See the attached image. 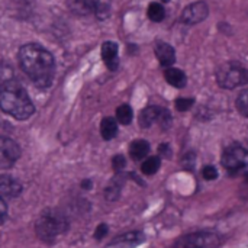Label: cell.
<instances>
[{"instance_id": "cell-11", "label": "cell", "mask_w": 248, "mask_h": 248, "mask_svg": "<svg viewBox=\"0 0 248 248\" xmlns=\"http://www.w3.org/2000/svg\"><path fill=\"white\" fill-rule=\"evenodd\" d=\"M155 55L160 61V64L163 67H170L174 61H176V54H174V49L170 44L167 42H163V41H157L155 42Z\"/></svg>"}, {"instance_id": "cell-2", "label": "cell", "mask_w": 248, "mask_h": 248, "mask_svg": "<svg viewBox=\"0 0 248 248\" xmlns=\"http://www.w3.org/2000/svg\"><path fill=\"white\" fill-rule=\"evenodd\" d=\"M0 109L15 119H28L35 108L26 90L15 80L0 83Z\"/></svg>"}, {"instance_id": "cell-7", "label": "cell", "mask_w": 248, "mask_h": 248, "mask_svg": "<svg viewBox=\"0 0 248 248\" xmlns=\"http://www.w3.org/2000/svg\"><path fill=\"white\" fill-rule=\"evenodd\" d=\"M19 157H20L19 145L7 137H0V169L12 167L19 160Z\"/></svg>"}, {"instance_id": "cell-27", "label": "cell", "mask_w": 248, "mask_h": 248, "mask_svg": "<svg viewBox=\"0 0 248 248\" xmlns=\"http://www.w3.org/2000/svg\"><path fill=\"white\" fill-rule=\"evenodd\" d=\"M108 225H105V224H100L99 227H97V230H96V232H94V237L97 238V240H102L106 234H108Z\"/></svg>"}, {"instance_id": "cell-30", "label": "cell", "mask_w": 248, "mask_h": 248, "mask_svg": "<svg viewBox=\"0 0 248 248\" xmlns=\"http://www.w3.org/2000/svg\"><path fill=\"white\" fill-rule=\"evenodd\" d=\"M161 1H170V0H161Z\"/></svg>"}, {"instance_id": "cell-21", "label": "cell", "mask_w": 248, "mask_h": 248, "mask_svg": "<svg viewBox=\"0 0 248 248\" xmlns=\"http://www.w3.org/2000/svg\"><path fill=\"white\" fill-rule=\"evenodd\" d=\"M237 108H238V110L248 118V90L246 92H243L240 96H238V99H237Z\"/></svg>"}, {"instance_id": "cell-15", "label": "cell", "mask_w": 248, "mask_h": 248, "mask_svg": "<svg viewBox=\"0 0 248 248\" xmlns=\"http://www.w3.org/2000/svg\"><path fill=\"white\" fill-rule=\"evenodd\" d=\"M158 115H160V108H157V106L145 108L140 115V125L142 128H150L153 124H155L158 121Z\"/></svg>"}, {"instance_id": "cell-10", "label": "cell", "mask_w": 248, "mask_h": 248, "mask_svg": "<svg viewBox=\"0 0 248 248\" xmlns=\"http://www.w3.org/2000/svg\"><path fill=\"white\" fill-rule=\"evenodd\" d=\"M22 193V185L12 176H0V195L4 198H16Z\"/></svg>"}, {"instance_id": "cell-28", "label": "cell", "mask_w": 248, "mask_h": 248, "mask_svg": "<svg viewBox=\"0 0 248 248\" xmlns=\"http://www.w3.org/2000/svg\"><path fill=\"white\" fill-rule=\"evenodd\" d=\"M6 217H7V205H6V202L0 198V225L6 221Z\"/></svg>"}, {"instance_id": "cell-14", "label": "cell", "mask_w": 248, "mask_h": 248, "mask_svg": "<svg viewBox=\"0 0 248 248\" xmlns=\"http://www.w3.org/2000/svg\"><path fill=\"white\" fill-rule=\"evenodd\" d=\"M144 240H145L144 234H141V232H129V234L121 235V237L116 238L112 244H113V246H119V247L131 248L138 246V244H141Z\"/></svg>"}, {"instance_id": "cell-20", "label": "cell", "mask_w": 248, "mask_h": 248, "mask_svg": "<svg viewBox=\"0 0 248 248\" xmlns=\"http://www.w3.org/2000/svg\"><path fill=\"white\" fill-rule=\"evenodd\" d=\"M148 17L154 22H161L164 17H166V10L164 7L157 3V1H153L150 6H148Z\"/></svg>"}, {"instance_id": "cell-25", "label": "cell", "mask_w": 248, "mask_h": 248, "mask_svg": "<svg viewBox=\"0 0 248 248\" xmlns=\"http://www.w3.org/2000/svg\"><path fill=\"white\" fill-rule=\"evenodd\" d=\"M202 174L206 180H215L218 177V170L214 166H206V167H203Z\"/></svg>"}, {"instance_id": "cell-8", "label": "cell", "mask_w": 248, "mask_h": 248, "mask_svg": "<svg viewBox=\"0 0 248 248\" xmlns=\"http://www.w3.org/2000/svg\"><path fill=\"white\" fill-rule=\"evenodd\" d=\"M208 13H209V9L205 1H195L183 10L182 20L186 25H196L205 20L208 17Z\"/></svg>"}, {"instance_id": "cell-22", "label": "cell", "mask_w": 248, "mask_h": 248, "mask_svg": "<svg viewBox=\"0 0 248 248\" xmlns=\"http://www.w3.org/2000/svg\"><path fill=\"white\" fill-rule=\"evenodd\" d=\"M13 80V71H12V67L6 62H1L0 64V83H4V81H10Z\"/></svg>"}, {"instance_id": "cell-5", "label": "cell", "mask_w": 248, "mask_h": 248, "mask_svg": "<svg viewBox=\"0 0 248 248\" xmlns=\"http://www.w3.org/2000/svg\"><path fill=\"white\" fill-rule=\"evenodd\" d=\"M222 164L230 171H238L248 164V147L243 144H232L227 147L222 155Z\"/></svg>"}, {"instance_id": "cell-4", "label": "cell", "mask_w": 248, "mask_h": 248, "mask_svg": "<svg viewBox=\"0 0 248 248\" xmlns=\"http://www.w3.org/2000/svg\"><path fill=\"white\" fill-rule=\"evenodd\" d=\"M219 244V237L212 232H195L179 238L173 248H217Z\"/></svg>"}, {"instance_id": "cell-29", "label": "cell", "mask_w": 248, "mask_h": 248, "mask_svg": "<svg viewBox=\"0 0 248 248\" xmlns=\"http://www.w3.org/2000/svg\"><path fill=\"white\" fill-rule=\"evenodd\" d=\"M160 155H164V157L170 155V147L167 144H161L160 145Z\"/></svg>"}, {"instance_id": "cell-13", "label": "cell", "mask_w": 248, "mask_h": 248, "mask_svg": "<svg viewBox=\"0 0 248 248\" xmlns=\"http://www.w3.org/2000/svg\"><path fill=\"white\" fill-rule=\"evenodd\" d=\"M164 77H166V81L169 84H171L173 87H177V89H182L186 86L187 80H186V74L179 70V68H173V67H169L164 73Z\"/></svg>"}, {"instance_id": "cell-3", "label": "cell", "mask_w": 248, "mask_h": 248, "mask_svg": "<svg viewBox=\"0 0 248 248\" xmlns=\"http://www.w3.org/2000/svg\"><path fill=\"white\" fill-rule=\"evenodd\" d=\"M217 81L224 89H235L248 83V70L238 62H225L217 71Z\"/></svg>"}, {"instance_id": "cell-26", "label": "cell", "mask_w": 248, "mask_h": 248, "mask_svg": "<svg viewBox=\"0 0 248 248\" xmlns=\"http://www.w3.org/2000/svg\"><path fill=\"white\" fill-rule=\"evenodd\" d=\"M125 164H126V161H125L124 155H115L113 160H112V166H113V169H115L116 171L122 170V169L125 167Z\"/></svg>"}, {"instance_id": "cell-24", "label": "cell", "mask_w": 248, "mask_h": 248, "mask_svg": "<svg viewBox=\"0 0 248 248\" xmlns=\"http://www.w3.org/2000/svg\"><path fill=\"white\" fill-rule=\"evenodd\" d=\"M193 106V99H187V97H180L176 100V109L180 112L189 110Z\"/></svg>"}, {"instance_id": "cell-16", "label": "cell", "mask_w": 248, "mask_h": 248, "mask_svg": "<svg viewBox=\"0 0 248 248\" xmlns=\"http://www.w3.org/2000/svg\"><path fill=\"white\" fill-rule=\"evenodd\" d=\"M148 153H150V144L144 140H137L129 147V154L137 161L145 158L148 155Z\"/></svg>"}, {"instance_id": "cell-18", "label": "cell", "mask_w": 248, "mask_h": 248, "mask_svg": "<svg viewBox=\"0 0 248 248\" xmlns=\"http://www.w3.org/2000/svg\"><path fill=\"white\" fill-rule=\"evenodd\" d=\"M160 164H161L160 157H150V158H147V160L142 163L141 170H142L144 174L153 176V174H155V173L160 170Z\"/></svg>"}, {"instance_id": "cell-12", "label": "cell", "mask_w": 248, "mask_h": 248, "mask_svg": "<svg viewBox=\"0 0 248 248\" xmlns=\"http://www.w3.org/2000/svg\"><path fill=\"white\" fill-rule=\"evenodd\" d=\"M102 58L106 64V67L112 71H115L119 65V57H118V45L112 41H108L102 45Z\"/></svg>"}, {"instance_id": "cell-19", "label": "cell", "mask_w": 248, "mask_h": 248, "mask_svg": "<svg viewBox=\"0 0 248 248\" xmlns=\"http://www.w3.org/2000/svg\"><path fill=\"white\" fill-rule=\"evenodd\" d=\"M132 116H134V113H132V109H131L129 105H121V106L116 109V119H118V122L122 124V125L131 124Z\"/></svg>"}, {"instance_id": "cell-17", "label": "cell", "mask_w": 248, "mask_h": 248, "mask_svg": "<svg viewBox=\"0 0 248 248\" xmlns=\"http://www.w3.org/2000/svg\"><path fill=\"white\" fill-rule=\"evenodd\" d=\"M100 134L105 140H112L118 134V122L113 118H105L100 124Z\"/></svg>"}, {"instance_id": "cell-1", "label": "cell", "mask_w": 248, "mask_h": 248, "mask_svg": "<svg viewBox=\"0 0 248 248\" xmlns=\"http://www.w3.org/2000/svg\"><path fill=\"white\" fill-rule=\"evenodd\" d=\"M19 62L25 74L39 89L51 86L55 71L52 55L38 44H26L19 51Z\"/></svg>"}, {"instance_id": "cell-6", "label": "cell", "mask_w": 248, "mask_h": 248, "mask_svg": "<svg viewBox=\"0 0 248 248\" xmlns=\"http://www.w3.org/2000/svg\"><path fill=\"white\" fill-rule=\"evenodd\" d=\"M36 234L44 241H52L57 238L58 234H61L65 230V222L60 217L52 215H44L36 222Z\"/></svg>"}, {"instance_id": "cell-23", "label": "cell", "mask_w": 248, "mask_h": 248, "mask_svg": "<svg viewBox=\"0 0 248 248\" xmlns=\"http://www.w3.org/2000/svg\"><path fill=\"white\" fill-rule=\"evenodd\" d=\"M157 122L160 124L161 128H164V129L169 128L170 124H171V115H170V112L166 110V109H163V108H160V115H158V121Z\"/></svg>"}, {"instance_id": "cell-9", "label": "cell", "mask_w": 248, "mask_h": 248, "mask_svg": "<svg viewBox=\"0 0 248 248\" xmlns=\"http://www.w3.org/2000/svg\"><path fill=\"white\" fill-rule=\"evenodd\" d=\"M77 3L97 19H106L110 15V0H77Z\"/></svg>"}]
</instances>
